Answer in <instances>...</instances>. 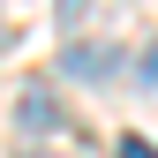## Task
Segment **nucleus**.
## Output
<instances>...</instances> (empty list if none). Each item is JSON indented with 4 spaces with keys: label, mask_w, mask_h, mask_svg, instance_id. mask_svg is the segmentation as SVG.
<instances>
[{
    "label": "nucleus",
    "mask_w": 158,
    "mask_h": 158,
    "mask_svg": "<svg viewBox=\"0 0 158 158\" xmlns=\"http://www.w3.org/2000/svg\"><path fill=\"white\" fill-rule=\"evenodd\" d=\"M135 83H143V90H158V45L143 53V60H135Z\"/></svg>",
    "instance_id": "nucleus-1"
},
{
    "label": "nucleus",
    "mask_w": 158,
    "mask_h": 158,
    "mask_svg": "<svg viewBox=\"0 0 158 158\" xmlns=\"http://www.w3.org/2000/svg\"><path fill=\"white\" fill-rule=\"evenodd\" d=\"M121 158H158V151L143 143V135H121Z\"/></svg>",
    "instance_id": "nucleus-2"
}]
</instances>
